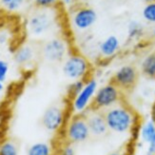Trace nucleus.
<instances>
[{
	"label": "nucleus",
	"mask_w": 155,
	"mask_h": 155,
	"mask_svg": "<svg viewBox=\"0 0 155 155\" xmlns=\"http://www.w3.org/2000/svg\"><path fill=\"white\" fill-rule=\"evenodd\" d=\"M109 130L115 133H127L136 126V114L123 101L102 111Z\"/></svg>",
	"instance_id": "1"
},
{
	"label": "nucleus",
	"mask_w": 155,
	"mask_h": 155,
	"mask_svg": "<svg viewBox=\"0 0 155 155\" xmlns=\"http://www.w3.org/2000/svg\"><path fill=\"white\" fill-rule=\"evenodd\" d=\"M122 98L123 91L110 82L97 90L89 110L104 111L123 101Z\"/></svg>",
	"instance_id": "2"
},
{
	"label": "nucleus",
	"mask_w": 155,
	"mask_h": 155,
	"mask_svg": "<svg viewBox=\"0 0 155 155\" xmlns=\"http://www.w3.org/2000/svg\"><path fill=\"white\" fill-rule=\"evenodd\" d=\"M91 135L85 114H75L70 120L66 129V138L69 144L84 143Z\"/></svg>",
	"instance_id": "3"
},
{
	"label": "nucleus",
	"mask_w": 155,
	"mask_h": 155,
	"mask_svg": "<svg viewBox=\"0 0 155 155\" xmlns=\"http://www.w3.org/2000/svg\"><path fill=\"white\" fill-rule=\"evenodd\" d=\"M98 90L97 82L94 79L87 81L84 87L75 97L72 99V110L75 114H85L90 109L91 101Z\"/></svg>",
	"instance_id": "4"
},
{
	"label": "nucleus",
	"mask_w": 155,
	"mask_h": 155,
	"mask_svg": "<svg viewBox=\"0 0 155 155\" xmlns=\"http://www.w3.org/2000/svg\"><path fill=\"white\" fill-rule=\"evenodd\" d=\"M90 71V64L87 59L81 55H71L63 65L64 74L72 80H85Z\"/></svg>",
	"instance_id": "5"
},
{
	"label": "nucleus",
	"mask_w": 155,
	"mask_h": 155,
	"mask_svg": "<svg viewBox=\"0 0 155 155\" xmlns=\"http://www.w3.org/2000/svg\"><path fill=\"white\" fill-rule=\"evenodd\" d=\"M138 82V71L132 66L126 65L114 73L111 83L122 91H130Z\"/></svg>",
	"instance_id": "6"
},
{
	"label": "nucleus",
	"mask_w": 155,
	"mask_h": 155,
	"mask_svg": "<svg viewBox=\"0 0 155 155\" xmlns=\"http://www.w3.org/2000/svg\"><path fill=\"white\" fill-rule=\"evenodd\" d=\"M91 134L95 137L105 136L109 131L107 122L102 111L87 110L85 113Z\"/></svg>",
	"instance_id": "7"
},
{
	"label": "nucleus",
	"mask_w": 155,
	"mask_h": 155,
	"mask_svg": "<svg viewBox=\"0 0 155 155\" xmlns=\"http://www.w3.org/2000/svg\"><path fill=\"white\" fill-rule=\"evenodd\" d=\"M65 113L59 106H51L46 110L42 116V125L47 130L57 131L64 124Z\"/></svg>",
	"instance_id": "8"
},
{
	"label": "nucleus",
	"mask_w": 155,
	"mask_h": 155,
	"mask_svg": "<svg viewBox=\"0 0 155 155\" xmlns=\"http://www.w3.org/2000/svg\"><path fill=\"white\" fill-rule=\"evenodd\" d=\"M97 15L94 10L89 7H82L78 9L72 17V23L79 31H85L90 29L95 23Z\"/></svg>",
	"instance_id": "9"
},
{
	"label": "nucleus",
	"mask_w": 155,
	"mask_h": 155,
	"mask_svg": "<svg viewBox=\"0 0 155 155\" xmlns=\"http://www.w3.org/2000/svg\"><path fill=\"white\" fill-rule=\"evenodd\" d=\"M67 51L65 43L62 40L52 39L47 42L43 48L44 56L51 62H58L64 58Z\"/></svg>",
	"instance_id": "10"
},
{
	"label": "nucleus",
	"mask_w": 155,
	"mask_h": 155,
	"mask_svg": "<svg viewBox=\"0 0 155 155\" xmlns=\"http://www.w3.org/2000/svg\"><path fill=\"white\" fill-rule=\"evenodd\" d=\"M51 26V18L46 13H37L33 15L29 22V28L33 35H42Z\"/></svg>",
	"instance_id": "11"
},
{
	"label": "nucleus",
	"mask_w": 155,
	"mask_h": 155,
	"mask_svg": "<svg viewBox=\"0 0 155 155\" xmlns=\"http://www.w3.org/2000/svg\"><path fill=\"white\" fill-rule=\"evenodd\" d=\"M140 136L145 143L147 144V152L155 154V123L149 120L142 126Z\"/></svg>",
	"instance_id": "12"
},
{
	"label": "nucleus",
	"mask_w": 155,
	"mask_h": 155,
	"mask_svg": "<svg viewBox=\"0 0 155 155\" xmlns=\"http://www.w3.org/2000/svg\"><path fill=\"white\" fill-rule=\"evenodd\" d=\"M100 52L105 57H110L119 49V40L116 36L110 35L100 44Z\"/></svg>",
	"instance_id": "13"
},
{
	"label": "nucleus",
	"mask_w": 155,
	"mask_h": 155,
	"mask_svg": "<svg viewBox=\"0 0 155 155\" xmlns=\"http://www.w3.org/2000/svg\"><path fill=\"white\" fill-rule=\"evenodd\" d=\"M141 70L146 77L155 79V51L151 52L143 60Z\"/></svg>",
	"instance_id": "14"
},
{
	"label": "nucleus",
	"mask_w": 155,
	"mask_h": 155,
	"mask_svg": "<svg viewBox=\"0 0 155 155\" xmlns=\"http://www.w3.org/2000/svg\"><path fill=\"white\" fill-rule=\"evenodd\" d=\"M33 57V51L31 47H22L15 53V62L19 65H25L29 63Z\"/></svg>",
	"instance_id": "15"
},
{
	"label": "nucleus",
	"mask_w": 155,
	"mask_h": 155,
	"mask_svg": "<svg viewBox=\"0 0 155 155\" xmlns=\"http://www.w3.org/2000/svg\"><path fill=\"white\" fill-rule=\"evenodd\" d=\"M27 155H51V147L45 142H37L29 147Z\"/></svg>",
	"instance_id": "16"
},
{
	"label": "nucleus",
	"mask_w": 155,
	"mask_h": 155,
	"mask_svg": "<svg viewBox=\"0 0 155 155\" xmlns=\"http://www.w3.org/2000/svg\"><path fill=\"white\" fill-rule=\"evenodd\" d=\"M0 155H18L17 146L12 141H5L0 145Z\"/></svg>",
	"instance_id": "17"
},
{
	"label": "nucleus",
	"mask_w": 155,
	"mask_h": 155,
	"mask_svg": "<svg viewBox=\"0 0 155 155\" xmlns=\"http://www.w3.org/2000/svg\"><path fill=\"white\" fill-rule=\"evenodd\" d=\"M24 0H0V5L7 12H15L21 8Z\"/></svg>",
	"instance_id": "18"
},
{
	"label": "nucleus",
	"mask_w": 155,
	"mask_h": 155,
	"mask_svg": "<svg viewBox=\"0 0 155 155\" xmlns=\"http://www.w3.org/2000/svg\"><path fill=\"white\" fill-rule=\"evenodd\" d=\"M143 16L147 21L155 23V2L147 4L143 10Z\"/></svg>",
	"instance_id": "19"
},
{
	"label": "nucleus",
	"mask_w": 155,
	"mask_h": 155,
	"mask_svg": "<svg viewBox=\"0 0 155 155\" xmlns=\"http://www.w3.org/2000/svg\"><path fill=\"white\" fill-rule=\"evenodd\" d=\"M86 82L87 81H85V80H75L74 82L71 85L70 89H69V92L71 93V95L72 97H75L77 94L82 91Z\"/></svg>",
	"instance_id": "20"
},
{
	"label": "nucleus",
	"mask_w": 155,
	"mask_h": 155,
	"mask_svg": "<svg viewBox=\"0 0 155 155\" xmlns=\"http://www.w3.org/2000/svg\"><path fill=\"white\" fill-rule=\"evenodd\" d=\"M143 31L142 26H141L138 22L132 21L129 25V35L130 37H136L139 36Z\"/></svg>",
	"instance_id": "21"
},
{
	"label": "nucleus",
	"mask_w": 155,
	"mask_h": 155,
	"mask_svg": "<svg viewBox=\"0 0 155 155\" xmlns=\"http://www.w3.org/2000/svg\"><path fill=\"white\" fill-rule=\"evenodd\" d=\"M9 71V65L7 62L0 60V82H4L8 75Z\"/></svg>",
	"instance_id": "22"
},
{
	"label": "nucleus",
	"mask_w": 155,
	"mask_h": 155,
	"mask_svg": "<svg viewBox=\"0 0 155 155\" xmlns=\"http://www.w3.org/2000/svg\"><path fill=\"white\" fill-rule=\"evenodd\" d=\"M60 155H75V150L71 146V144H68L61 150Z\"/></svg>",
	"instance_id": "23"
},
{
	"label": "nucleus",
	"mask_w": 155,
	"mask_h": 155,
	"mask_svg": "<svg viewBox=\"0 0 155 155\" xmlns=\"http://www.w3.org/2000/svg\"><path fill=\"white\" fill-rule=\"evenodd\" d=\"M57 0H35V3L39 7H50L56 3Z\"/></svg>",
	"instance_id": "24"
},
{
	"label": "nucleus",
	"mask_w": 155,
	"mask_h": 155,
	"mask_svg": "<svg viewBox=\"0 0 155 155\" xmlns=\"http://www.w3.org/2000/svg\"><path fill=\"white\" fill-rule=\"evenodd\" d=\"M151 120L155 123V101L152 105V109H151Z\"/></svg>",
	"instance_id": "25"
},
{
	"label": "nucleus",
	"mask_w": 155,
	"mask_h": 155,
	"mask_svg": "<svg viewBox=\"0 0 155 155\" xmlns=\"http://www.w3.org/2000/svg\"><path fill=\"white\" fill-rule=\"evenodd\" d=\"M109 155H127L125 151H121V150H117V151H113L111 153H110Z\"/></svg>",
	"instance_id": "26"
},
{
	"label": "nucleus",
	"mask_w": 155,
	"mask_h": 155,
	"mask_svg": "<svg viewBox=\"0 0 155 155\" xmlns=\"http://www.w3.org/2000/svg\"><path fill=\"white\" fill-rule=\"evenodd\" d=\"M3 89H4V86H3V83H2V82H0V93H1V92H2Z\"/></svg>",
	"instance_id": "27"
},
{
	"label": "nucleus",
	"mask_w": 155,
	"mask_h": 155,
	"mask_svg": "<svg viewBox=\"0 0 155 155\" xmlns=\"http://www.w3.org/2000/svg\"><path fill=\"white\" fill-rule=\"evenodd\" d=\"M146 2H147V3H153V2H155V0H146Z\"/></svg>",
	"instance_id": "28"
},
{
	"label": "nucleus",
	"mask_w": 155,
	"mask_h": 155,
	"mask_svg": "<svg viewBox=\"0 0 155 155\" xmlns=\"http://www.w3.org/2000/svg\"><path fill=\"white\" fill-rule=\"evenodd\" d=\"M63 1H64L65 3H70V2L71 1V0H63Z\"/></svg>",
	"instance_id": "29"
},
{
	"label": "nucleus",
	"mask_w": 155,
	"mask_h": 155,
	"mask_svg": "<svg viewBox=\"0 0 155 155\" xmlns=\"http://www.w3.org/2000/svg\"><path fill=\"white\" fill-rule=\"evenodd\" d=\"M147 155H155V154H150V153H147Z\"/></svg>",
	"instance_id": "30"
},
{
	"label": "nucleus",
	"mask_w": 155,
	"mask_h": 155,
	"mask_svg": "<svg viewBox=\"0 0 155 155\" xmlns=\"http://www.w3.org/2000/svg\"><path fill=\"white\" fill-rule=\"evenodd\" d=\"M154 35H155V31H154Z\"/></svg>",
	"instance_id": "31"
}]
</instances>
